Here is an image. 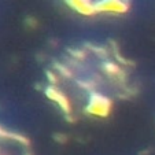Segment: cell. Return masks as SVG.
Returning a JSON list of instances; mask_svg holds the SVG:
<instances>
[{
    "label": "cell",
    "mask_w": 155,
    "mask_h": 155,
    "mask_svg": "<svg viewBox=\"0 0 155 155\" xmlns=\"http://www.w3.org/2000/svg\"><path fill=\"white\" fill-rule=\"evenodd\" d=\"M96 100H92L91 103V111L95 114H106L108 111V107H110V103L107 99H104L103 96H95Z\"/></svg>",
    "instance_id": "obj_1"
}]
</instances>
